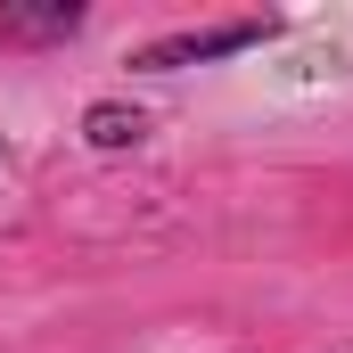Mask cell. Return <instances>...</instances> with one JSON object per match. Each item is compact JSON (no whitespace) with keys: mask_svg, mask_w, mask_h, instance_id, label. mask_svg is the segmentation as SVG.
<instances>
[{"mask_svg":"<svg viewBox=\"0 0 353 353\" xmlns=\"http://www.w3.org/2000/svg\"><path fill=\"white\" fill-rule=\"evenodd\" d=\"M288 25L279 17H222V25H173L157 41H140L123 66L132 74H181V66H222V58H247V50H271Z\"/></svg>","mask_w":353,"mask_h":353,"instance_id":"obj_1","label":"cell"},{"mask_svg":"<svg viewBox=\"0 0 353 353\" xmlns=\"http://www.w3.org/2000/svg\"><path fill=\"white\" fill-rule=\"evenodd\" d=\"M83 25V0H0V50H66Z\"/></svg>","mask_w":353,"mask_h":353,"instance_id":"obj_2","label":"cell"},{"mask_svg":"<svg viewBox=\"0 0 353 353\" xmlns=\"http://www.w3.org/2000/svg\"><path fill=\"white\" fill-rule=\"evenodd\" d=\"M74 132H83L90 157H132V148H148V132H157V123H148V107H140V99H90Z\"/></svg>","mask_w":353,"mask_h":353,"instance_id":"obj_3","label":"cell"}]
</instances>
